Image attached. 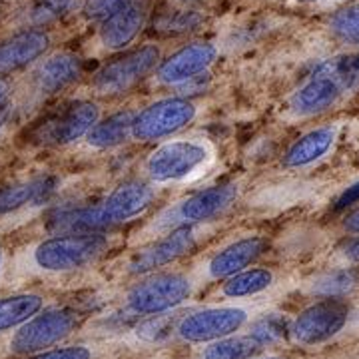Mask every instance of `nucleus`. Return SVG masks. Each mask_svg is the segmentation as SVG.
Segmentation results:
<instances>
[{
    "label": "nucleus",
    "mask_w": 359,
    "mask_h": 359,
    "mask_svg": "<svg viewBox=\"0 0 359 359\" xmlns=\"http://www.w3.org/2000/svg\"><path fill=\"white\" fill-rule=\"evenodd\" d=\"M154 200V190L140 180L120 184L102 202L76 210H62L50 216L52 230L65 233H92L120 226L146 212Z\"/></svg>",
    "instance_id": "obj_1"
},
{
    "label": "nucleus",
    "mask_w": 359,
    "mask_h": 359,
    "mask_svg": "<svg viewBox=\"0 0 359 359\" xmlns=\"http://www.w3.org/2000/svg\"><path fill=\"white\" fill-rule=\"evenodd\" d=\"M108 250V238L100 231L62 233L40 242L32 250V264L46 273H66L84 268Z\"/></svg>",
    "instance_id": "obj_2"
},
{
    "label": "nucleus",
    "mask_w": 359,
    "mask_h": 359,
    "mask_svg": "<svg viewBox=\"0 0 359 359\" xmlns=\"http://www.w3.org/2000/svg\"><path fill=\"white\" fill-rule=\"evenodd\" d=\"M82 316L74 308H48L14 330L8 347L14 355H34L52 349L78 330Z\"/></svg>",
    "instance_id": "obj_3"
},
{
    "label": "nucleus",
    "mask_w": 359,
    "mask_h": 359,
    "mask_svg": "<svg viewBox=\"0 0 359 359\" xmlns=\"http://www.w3.org/2000/svg\"><path fill=\"white\" fill-rule=\"evenodd\" d=\"M192 295V282L182 273H154L128 292L126 304L136 316L168 313Z\"/></svg>",
    "instance_id": "obj_4"
},
{
    "label": "nucleus",
    "mask_w": 359,
    "mask_h": 359,
    "mask_svg": "<svg viewBox=\"0 0 359 359\" xmlns=\"http://www.w3.org/2000/svg\"><path fill=\"white\" fill-rule=\"evenodd\" d=\"M349 306L341 297H325L297 313L290 323V335L299 346H320L347 325Z\"/></svg>",
    "instance_id": "obj_5"
},
{
    "label": "nucleus",
    "mask_w": 359,
    "mask_h": 359,
    "mask_svg": "<svg viewBox=\"0 0 359 359\" xmlns=\"http://www.w3.org/2000/svg\"><path fill=\"white\" fill-rule=\"evenodd\" d=\"M250 320L248 309L238 306L205 308L184 316L176 323V334L188 344H210L238 334Z\"/></svg>",
    "instance_id": "obj_6"
},
{
    "label": "nucleus",
    "mask_w": 359,
    "mask_h": 359,
    "mask_svg": "<svg viewBox=\"0 0 359 359\" xmlns=\"http://www.w3.org/2000/svg\"><path fill=\"white\" fill-rule=\"evenodd\" d=\"M194 116L196 108L188 98H164L136 114L132 136L142 142L160 140L188 126Z\"/></svg>",
    "instance_id": "obj_7"
},
{
    "label": "nucleus",
    "mask_w": 359,
    "mask_h": 359,
    "mask_svg": "<svg viewBox=\"0 0 359 359\" xmlns=\"http://www.w3.org/2000/svg\"><path fill=\"white\" fill-rule=\"evenodd\" d=\"M160 60V50L154 44L130 50L108 62L94 76V86L102 94H120L148 76Z\"/></svg>",
    "instance_id": "obj_8"
},
{
    "label": "nucleus",
    "mask_w": 359,
    "mask_h": 359,
    "mask_svg": "<svg viewBox=\"0 0 359 359\" xmlns=\"http://www.w3.org/2000/svg\"><path fill=\"white\" fill-rule=\"evenodd\" d=\"M210 158V150L204 144L194 140H180L164 144L148 158L146 170L156 182L184 180L196 172Z\"/></svg>",
    "instance_id": "obj_9"
},
{
    "label": "nucleus",
    "mask_w": 359,
    "mask_h": 359,
    "mask_svg": "<svg viewBox=\"0 0 359 359\" xmlns=\"http://www.w3.org/2000/svg\"><path fill=\"white\" fill-rule=\"evenodd\" d=\"M100 110L94 102H74L46 118L34 130V140L44 146H65L86 136L98 122Z\"/></svg>",
    "instance_id": "obj_10"
},
{
    "label": "nucleus",
    "mask_w": 359,
    "mask_h": 359,
    "mask_svg": "<svg viewBox=\"0 0 359 359\" xmlns=\"http://www.w3.org/2000/svg\"><path fill=\"white\" fill-rule=\"evenodd\" d=\"M198 242V236L192 226H180L170 231L164 240L144 248L128 264V271L134 276H146L158 268H164L168 264H174L176 259L190 254Z\"/></svg>",
    "instance_id": "obj_11"
},
{
    "label": "nucleus",
    "mask_w": 359,
    "mask_h": 359,
    "mask_svg": "<svg viewBox=\"0 0 359 359\" xmlns=\"http://www.w3.org/2000/svg\"><path fill=\"white\" fill-rule=\"evenodd\" d=\"M216 46L210 42H192L166 60L158 68V78L166 84H184L205 72L216 60Z\"/></svg>",
    "instance_id": "obj_12"
},
{
    "label": "nucleus",
    "mask_w": 359,
    "mask_h": 359,
    "mask_svg": "<svg viewBox=\"0 0 359 359\" xmlns=\"http://www.w3.org/2000/svg\"><path fill=\"white\" fill-rule=\"evenodd\" d=\"M346 90V86L337 78L318 66L308 82L295 90L290 104H292V110L295 114H320V112H325L327 108H332Z\"/></svg>",
    "instance_id": "obj_13"
},
{
    "label": "nucleus",
    "mask_w": 359,
    "mask_h": 359,
    "mask_svg": "<svg viewBox=\"0 0 359 359\" xmlns=\"http://www.w3.org/2000/svg\"><path fill=\"white\" fill-rule=\"evenodd\" d=\"M50 46V36L44 30H22L0 40V76L13 74L36 62Z\"/></svg>",
    "instance_id": "obj_14"
},
{
    "label": "nucleus",
    "mask_w": 359,
    "mask_h": 359,
    "mask_svg": "<svg viewBox=\"0 0 359 359\" xmlns=\"http://www.w3.org/2000/svg\"><path fill=\"white\" fill-rule=\"evenodd\" d=\"M148 14V0H124V4L100 28V40L106 48L122 50L138 36Z\"/></svg>",
    "instance_id": "obj_15"
},
{
    "label": "nucleus",
    "mask_w": 359,
    "mask_h": 359,
    "mask_svg": "<svg viewBox=\"0 0 359 359\" xmlns=\"http://www.w3.org/2000/svg\"><path fill=\"white\" fill-rule=\"evenodd\" d=\"M238 188L233 184H218L210 186L202 192L194 194L188 200H184L174 212V218L180 226H194L205 219L218 216L236 200Z\"/></svg>",
    "instance_id": "obj_16"
},
{
    "label": "nucleus",
    "mask_w": 359,
    "mask_h": 359,
    "mask_svg": "<svg viewBox=\"0 0 359 359\" xmlns=\"http://www.w3.org/2000/svg\"><path fill=\"white\" fill-rule=\"evenodd\" d=\"M266 250H268V242L264 238L254 236V238L238 240L210 259L208 273L212 280H226V278L248 268L250 264H254Z\"/></svg>",
    "instance_id": "obj_17"
},
{
    "label": "nucleus",
    "mask_w": 359,
    "mask_h": 359,
    "mask_svg": "<svg viewBox=\"0 0 359 359\" xmlns=\"http://www.w3.org/2000/svg\"><path fill=\"white\" fill-rule=\"evenodd\" d=\"M82 58L70 52H58L50 58H46L36 70V86L44 94H54L68 88L82 76Z\"/></svg>",
    "instance_id": "obj_18"
},
{
    "label": "nucleus",
    "mask_w": 359,
    "mask_h": 359,
    "mask_svg": "<svg viewBox=\"0 0 359 359\" xmlns=\"http://www.w3.org/2000/svg\"><path fill=\"white\" fill-rule=\"evenodd\" d=\"M335 138H337V126L332 124L309 130L308 134H304L290 146V150L283 156V166L306 168L318 162L332 150Z\"/></svg>",
    "instance_id": "obj_19"
},
{
    "label": "nucleus",
    "mask_w": 359,
    "mask_h": 359,
    "mask_svg": "<svg viewBox=\"0 0 359 359\" xmlns=\"http://www.w3.org/2000/svg\"><path fill=\"white\" fill-rule=\"evenodd\" d=\"M52 178H34L28 182H16L0 188V216L16 212L28 204H39L46 200L54 190Z\"/></svg>",
    "instance_id": "obj_20"
},
{
    "label": "nucleus",
    "mask_w": 359,
    "mask_h": 359,
    "mask_svg": "<svg viewBox=\"0 0 359 359\" xmlns=\"http://www.w3.org/2000/svg\"><path fill=\"white\" fill-rule=\"evenodd\" d=\"M136 114L138 112H134V110H120L104 120H98L86 134L88 144L94 148H100V150L124 144L128 140V136H132Z\"/></svg>",
    "instance_id": "obj_21"
},
{
    "label": "nucleus",
    "mask_w": 359,
    "mask_h": 359,
    "mask_svg": "<svg viewBox=\"0 0 359 359\" xmlns=\"http://www.w3.org/2000/svg\"><path fill=\"white\" fill-rule=\"evenodd\" d=\"M44 308V297L40 294H13L0 297V334L18 330L22 323L34 318Z\"/></svg>",
    "instance_id": "obj_22"
},
{
    "label": "nucleus",
    "mask_w": 359,
    "mask_h": 359,
    "mask_svg": "<svg viewBox=\"0 0 359 359\" xmlns=\"http://www.w3.org/2000/svg\"><path fill=\"white\" fill-rule=\"evenodd\" d=\"M271 283H273V273L269 269H242L230 278H226V282L222 283V295L228 299L250 297V295L266 292Z\"/></svg>",
    "instance_id": "obj_23"
},
{
    "label": "nucleus",
    "mask_w": 359,
    "mask_h": 359,
    "mask_svg": "<svg viewBox=\"0 0 359 359\" xmlns=\"http://www.w3.org/2000/svg\"><path fill=\"white\" fill-rule=\"evenodd\" d=\"M264 349L254 335H228L210 341L202 349V359H254Z\"/></svg>",
    "instance_id": "obj_24"
},
{
    "label": "nucleus",
    "mask_w": 359,
    "mask_h": 359,
    "mask_svg": "<svg viewBox=\"0 0 359 359\" xmlns=\"http://www.w3.org/2000/svg\"><path fill=\"white\" fill-rule=\"evenodd\" d=\"M358 282L359 273L355 269H335L330 273H323L311 283V294L323 297V299L325 297H344V295L355 290Z\"/></svg>",
    "instance_id": "obj_25"
},
{
    "label": "nucleus",
    "mask_w": 359,
    "mask_h": 359,
    "mask_svg": "<svg viewBox=\"0 0 359 359\" xmlns=\"http://www.w3.org/2000/svg\"><path fill=\"white\" fill-rule=\"evenodd\" d=\"M330 30L337 40L359 46V2H351L335 11L330 18Z\"/></svg>",
    "instance_id": "obj_26"
},
{
    "label": "nucleus",
    "mask_w": 359,
    "mask_h": 359,
    "mask_svg": "<svg viewBox=\"0 0 359 359\" xmlns=\"http://www.w3.org/2000/svg\"><path fill=\"white\" fill-rule=\"evenodd\" d=\"M320 68L337 78L347 90L359 86V54L335 56V58L321 62Z\"/></svg>",
    "instance_id": "obj_27"
},
{
    "label": "nucleus",
    "mask_w": 359,
    "mask_h": 359,
    "mask_svg": "<svg viewBox=\"0 0 359 359\" xmlns=\"http://www.w3.org/2000/svg\"><path fill=\"white\" fill-rule=\"evenodd\" d=\"M80 0H36L32 6L30 18L34 25H48L68 13H72Z\"/></svg>",
    "instance_id": "obj_28"
},
{
    "label": "nucleus",
    "mask_w": 359,
    "mask_h": 359,
    "mask_svg": "<svg viewBox=\"0 0 359 359\" xmlns=\"http://www.w3.org/2000/svg\"><path fill=\"white\" fill-rule=\"evenodd\" d=\"M285 332H290L287 321L283 320L280 313H269V316L259 318L252 325L250 335H254L262 346H268V344H273V341L282 339Z\"/></svg>",
    "instance_id": "obj_29"
},
{
    "label": "nucleus",
    "mask_w": 359,
    "mask_h": 359,
    "mask_svg": "<svg viewBox=\"0 0 359 359\" xmlns=\"http://www.w3.org/2000/svg\"><path fill=\"white\" fill-rule=\"evenodd\" d=\"M202 25V16L196 11H178V13L164 14L158 22L156 28L162 32H172V34H180V32H190L196 30Z\"/></svg>",
    "instance_id": "obj_30"
},
{
    "label": "nucleus",
    "mask_w": 359,
    "mask_h": 359,
    "mask_svg": "<svg viewBox=\"0 0 359 359\" xmlns=\"http://www.w3.org/2000/svg\"><path fill=\"white\" fill-rule=\"evenodd\" d=\"M174 330V320L172 316L166 313H158V316H150V320L144 321L142 325H138V337L146 339V341H156L166 337L170 332Z\"/></svg>",
    "instance_id": "obj_31"
},
{
    "label": "nucleus",
    "mask_w": 359,
    "mask_h": 359,
    "mask_svg": "<svg viewBox=\"0 0 359 359\" xmlns=\"http://www.w3.org/2000/svg\"><path fill=\"white\" fill-rule=\"evenodd\" d=\"M94 351L88 346H66L52 347L34 355H26L25 359H92Z\"/></svg>",
    "instance_id": "obj_32"
},
{
    "label": "nucleus",
    "mask_w": 359,
    "mask_h": 359,
    "mask_svg": "<svg viewBox=\"0 0 359 359\" xmlns=\"http://www.w3.org/2000/svg\"><path fill=\"white\" fill-rule=\"evenodd\" d=\"M124 4V0H84L82 2V13L88 20H100L104 22Z\"/></svg>",
    "instance_id": "obj_33"
},
{
    "label": "nucleus",
    "mask_w": 359,
    "mask_h": 359,
    "mask_svg": "<svg viewBox=\"0 0 359 359\" xmlns=\"http://www.w3.org/2000/svg\"><path fill=\"white\" fill-rule=\"evenodd\" d=\"M339 252H341V256H344L347 264L359 266V233H355L349 240H346Z\"/></svg>",
    "instance_id": "obj_34"
},
{
    "label": "nucleus",
    "mask_w": 359,
    "mask_h": 359,
    "mask_svg": "<svg viewBox=\"0 0 359 359\" xmlns=\"http://www.w3.org/2000/svg\"><path fill=\"white\" fill-rule=\"evenodd\" d=\"M359 204V182L353 184L351 188H347L346 192L341 194L335 202V210H346V208H351V205Z\"/></svg>",
    "instance_id": "obj_35"
},
{
    "label": "nucleus",
    "mask_w": 359,
    "mask_h": 359,
    "mask_svg": "<svg viewBox=\"0 0 359 359\" xmlns=\"http://www.w3.org/2000/svg\"><path fill=\"white\" fill-rule=\"evenodd\" d=\"M344 230L347 233H359V205L358 208H353L349 214H347L346 218H344Z\"/></svg>",
    "instance_id": "obj_36"
},
{
    "label": "nucleus",
    "mask_w": 359,
    "mask_h": 359,
    "mask_svg": "<svg viewBox=\"0 0 359 359\" xmlns=\"http://www.w3.org/2000/svg\"><path fill=\"white\" fill-rule=\"evenodd\" d=\"M8 94H11V84H8V80L4 76H0V106L4 104V100L8 98Z\"/></svg>",
    "instance_id": "obj_37"
},
{
    "label": "nucleus",
    "mask_w": 359,
    "mask_h": 359,
    "mask_svg": "<svg viewBox=\"0 0 359 359\" xmlns=\"http://www.w3.org/2000/svg\"><path fill=\"white\" fill-rule=\"evenodd\" d=\"M6 118H8V112L0 106V132L4 128V124H6Z\"/></svg>",
    "instance_id": "obj_38"
},
{
    "label": "nucleus",
    "mask_w": 359,
    "mask_h": 359,
    "mask_svg": "<svg viewBox=\"0 0 359 359\" xmlns=\"http://www.w3.org/2000/svg\"><path fill=\"white\" fill-rule=\"evenodd\" d=\"M180 2H184V4H198V2H204V0H180Z\"/></svg>",
    "instance_id": "obj_39"
},
{
    "label": "nucleus",
    "mask_w": 359,
    "mask_h": 359,
    "mask_svg": "<svg viewBox=\"0 0 359 359\" xmlns=\"http://www.w3.org/2000/svg\"><path fill=\"white\" fill-rule=\"evenodd\" d=\"M2 266H4V252H2V248H0V271H2Z\"/></svg>",
    "instance_id": "obj_40"
},
{
    "label": "nucleus",
    "mask_w": 359,
    "mask_h": 359,
    "mask_svg": "<svg viewBox=\"0 0 359 359\" xmlns=\"http://www.w3.org/2000/svg\"><path fill=\"white\" fill-rule=\"evenodd\" d=\"M256 359V358H254ZM259 359H283V358H276V355H269V358H259Z\"/></svg>",
    "instance_id": "obj_41"
},
{
    "label": "nucleus",
    "mask_w": 359,
    "mask_h": 359,
    "mask_svg": "<svg viewBox=\"0 0 359 359\" xmlns=\"http://www.w3.org/2000/svg\"><path fill=\"white\" fill-rule=\"evenodd\" d=\"M304 2H313V0H304Z\"/></svg>",
    "instance_id": "obj_42"
}]
</instances>
